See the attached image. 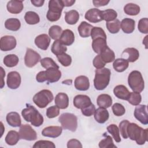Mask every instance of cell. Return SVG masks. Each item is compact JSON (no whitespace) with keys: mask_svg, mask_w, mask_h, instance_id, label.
Returning <instances> with one entry per match:
<instances>
[{"mask_svg":"<svg viewBox=\"0 0 148 148\" xmlns=\"http://www.w3.org/2000/svg\"><path fill=\"white\" fill-rule=\"evenodd\" d=\"M128 138L135 140L139 145L145 143L148 138V129H143L134 123H130L127 129Z\"/></svg>","mask_w":148,"mask_h":148,"instance_id":"cell-1","label":"cell"},{"mask_svg":"<svg viewBox=\"0 0 148 148\" xmlns=\"http://www.w3.org/2000/svg\"><path fill=\"white\" fill-rule=\"evenodd\" d=\"M21 115L26 121L30 122L32 125L36 127L40 126L44 121L43 116L34 106L30 105H28L26 108L23 109Z\"/></svg>","mask_w":148,"mask_h":148,"instance_id":"cell-2","label":"cell"},{"mask_svg":"<svg viewBox=\"0 0 148 148\" xmlns=\"http://www.w3.org/2000/svg\"><path fill=\"white\" fill-rule=\"evenodd\" d=\"M95 73L94 85L95 89L99 91L104 90L108 86L110 82V70L107 68H102L97 69Z\"/></svg>","mask_w":148,"mask_h":148,"instance_id":"cell-3","label":"cell"},{"mask_svg":"<svg viewBox=\"0 0 148 148\" xmlns=\"http://www.w3.org/2000/svg\"><path fill=\"white\" fill-rule=\"evenodd\" d=\"M64 6L62 0H50L49 2V10L46 17L50 21H58L61 16Z\"/></svg>","mask_w":148,"mask_h":148,"instance_id":"cell-4","label":"cell"},{"mask_svg":"<svg viewBox=\"0 0 148 148\" xmlns=\"http://www.w3.org/2000/svg\"><path fill=\"white\" fill-rule=\"evenodd\" d=\"M61 77V72L59 69L50 68L46 71L39 72L36 76V80L39 83L47 81L49 83L58 82Z\"/></svg>","mask_w":148,"mask_h":148,"instance_id":"cell-5","label":"cell"},{"mask_svg":"<svg viewBox=\"0 0 148 148\" xmlns=\"http://www.w3.org/2000/svg\"><path fill=\"white\" fill-rule=\"evenodd\" d=\"M128 83L134 92H141L145 88V82L141 73L138 71H133L128 75Z\"/></svg>","mask_w":148,"mask_h":148,"instance_id":"cell-6","label":"cell"},{"mask_svg":"<svg viewBox=\"0 0 148 148\" xmlns=\"http://www.w3.org/2000/svg\"><path fill=\"white\" fill-rule=\"evenodd\" d=\"M54 98L53 93L49 90H42L37 92L33 97V102L39 108H46Z\"/></svg>","mask_w":148,"mask_h":148,"instance_id":"cell-7","label":"cell"},{"mask_svg":"<svg viewBox=\"0 0 148 148\" xmlns=\"http://www.w3.org/2000/svg\"><path fill=\"white\" fill-rule=\"evenodd\" d=\"M58 121L65 130L75 132L77 129V118L74 114L70 113H62L59 117Z\"/></svg>","mask_w":148,"mask_h":148,"instance_id":"cell-8","label":"cell"},{"mask_svg":"<svg viewBox=\"0 0 148 148\" xmlns=\"http://www.w3.org/2000/svg\"><path fill=\"white\" fill-rule=\"evenodd\" d=\"M19 135L20 139L32 141L36 140L37 134L36 131L28 124H23L20 127Z\"/></svg>","mask_w":148,"mask_h":148,"instance_id":"cell-9","label":"cell"},{"mask_svg":"<svg viewBox=\"0 0 148 148\" xmlns=\"http://www.w3.org/2000/svg\"><path fill=\"white\" fill-rule=\"evenodd\" d=\"M41 60L40 56L34 50L27 48L26 53L24 57V63L26 66L32 68L37 64Z\"/></svg>","mask_w":148,"mask_h":148,"instance_id":"cell-10","label":"cell"},{"mask_svg":"<svg viewBox=\"0 0 148 148\" xmlns=\"http://www.w3.org/2000/svg\"><path fill=\"white\" fill-rule=\"evenodd\" d=\"M134 114L136 119L140 121L142 124L147 125L148 124V113L146 105H137L135 108Z\"/></svg>","mask_w":148,"mask_h":148,"instance_id":"cell-11","label":"cell"},{"mask_svg":"<svg viewBox=\"0 0 148 148\" xmlns=\"http://www.w3.org/2000/svg\"><path fill=\"white\" fill-rule=\"evenodd\" d=\"M17 42L13 36L6 35L0 39V49L2 51H7L14 49L16 46Z\"/></svg>","mask_w":148,"mask_h":148,"instance_id":"cell-12","label":"cell"},{"mask_svg":"<svg viewBox=\"0 0 148 148\" xmlns=\"http://www.w3.org/2000/svg\"><path fill=\"white\" fill-rule=\"evenodd\" d=\"M21 76L16 71H12L8 73L6 79L8 87L10 89H17L21 84Z\"/></svg>","mask_w":148,"mask_h":148,"instance_id":"cell-13","label":"cell"},{"mask_svg":"<svg viewBox=\"0 0 148 148\" xmlns=\"http://www.w3.org/2000/svg\"><path fill=\"white\" fill-rule=\"evenodd\" d=\"M84 17L89 22L92 23H97L103 20L102 11L97 8H92L87 10Z\"/></svg>","mask_w":148,"mask_h":148,"instance_id":"cell-14","label":"cell"},{"mask_svg":"<svg viewBox=\"0 0 148 148\" xmlns=\"http://www.w3.org/2000/svg\"><path fill=\"white\" fill-rule=\"evenodd\" d=\"M92 103L90 97L86 95L79 94L76 95L73 98V105L77 109H83Z\"/></svg>","mask_w":148,"mask_h":148,"instance_id":"cell-15","label":"cell"},{"mask_svg":"<svg viewBox=\"0 0 148 148\" xmlns=\"http://www.w3.org/2000/svg\"><path fill=\"white\" fill-rule=\"evenodd\" d=\"M62 131L61 127L60 126H49L42 131V134L44 136L56 138L60 136Z\"/></svg>","mask_w":148,"mask_h":148,"instance_id":"cell-16","label":"cell"},{"mask_svg":"<svg viewBox=\"0 0 148 148\" xmlns=\"http://www.w3.org/2000/svg\"><path fill=\"white\" fill-rule=\"evenodd\" d=\"M50 43V38L45 34L37 36L35 39V45L43 50H46Z\"/></svg>","mask_w":148,"mask_h":148,"instance_id":"cell-17","label":"cell"},{"mask_svg":"<svg viewBox=\"0 0 148 148\" xmlns=\"http://www.w3.org/2000/svg\"><path fill=\"white\" fill-rule=\"evenodd\" d=\"M76 89L79 91H86L90 87V82L88 78L83 75L77 76L74 82Z\"/></svg>","mask_w":148,"mask_h":148,"instance_id":"cell-18","label":"cell"},{"mask_svg":"<svg viewBox=\"0 0 148 148\" xmlns=\"http://www.w3.org/2000/svg\"><path fill=\"white\" fill-rule=\"evenodd\" d=\"M8 11L12 14H18L21 13L24 8L22 1L12 0L8 2L6 5Z\"/></svg>","mask_w":148,"mask_h":148,"instance_id":"cell-19","label":"cell"},{"mask_svg":"<svg viewBox=\"0 0 148 148\" xmlns=\"http://www.w3.org/2000/svg\"><path fill=\"white\" fill-rule=\"evenodd\" d=\"M130 92L128 88L124 85H117L113 89L114 95L118 98L123 100H128L130 96Z\"/></svg>","mask_w":148,"mask_h":148,"instance_id":"cell-20","label":"cell"},{"mask_svg":"<svg viewBox=\"0 0 148 148\" xmlns=\"http://www.w3.org/2000/svg\"><path fill=\"white\" fill-rule=\"evenodd\" d=\"M6 120L8 124L13 127H18L21 125L20 116L17 112H11L7 114Z\"/></svg>","mask_w":148,"mask_h":148,"instance_id":"cell-21","label":"cell"},{"mask_svg":"<svg viewBox=\"0 0 148 148\" xmlns=\"http://www.w3.org/2000/svg\"><path fill=\"white\" fill-rule=\"evenodd\" d=\"M60 42L65 46H70L75 41V35L71 29H65L62 31L59 39Z\"/></svg>","mask_w":148,"mask_h":148,"instance_id":"cell-22","label":"cell"},{"mask_svg":"<svg viewBox=\"0 0 148 148\" xmlns=\"http://www.w3.org/2000/svg\"><path fill=\"white\" fill-rule=\"evenodd\" d=\"M54 103L60 109H65L69 105V97L66 94L60 92L56 96Z\"/></svg>","mask_w":148,"mask_h":148,"instance_id":"cell-23","label":"cell"},{"mask_svg":"<svg viewBox=\"0 0 148 148\" xmlns=\"http://www.w3.org/2000/svg\"><path fill=\"white\" fill-rule=\"evenodd\" d=\"M109 117V113L108 110L103 108H98L94 112L95 120L100 124L105 123Z\"/></svg>","mask_w":148,"mask_h":148,"instance_id":"cell-24","label":"cell"},{"mask_svg":"<svg viewBox=\"0 0 148 148\" xmlns=\"http://www.w3.org/2000/svg\"><path fill=\"white\" fill-rule=\"evenodd\" d=\"M91 46L94 52L98 54H99L108 46L106 39L102 38L95 39L92 40Z\"/></svg>","mask_w":148,"mask_h":148,"instance_id":"cell-25","label":"cell"},{"mask_svg":"<svg viewBox=\"0 0 148 148\" xmlns=\"http://www.w3.org/2000/svg\"><path fill=\"white\" fill-rule=\"evenodd\" d=\"M120 27L124 33L131 34L135 29V22L133 19L125 18L121 21Z\"/></svg>","mask_w":148,"mask_h":148,"instance_id":"cell-26","label":"cell"},{"mask_svg":"<svg viewBox=\"0 0 148 148\" xmlns=\"http://www.w3.org/2000/svg\"><path fill=\"white\" fill-rule=\"evenodd\" d=\"M97 103L99 107L106 109L111 106L112 104V98L109 94H102L98 97Z\"/></svg>","mask_w":148,"mask_h":148,"instance_id":"cell-27","label":"cell"},{"mask_svg":"<svg viewBox=\"0 0 148 148\" xmlns=\"http://www.w3.org/2000/svg\"><path fill=\"white\" fill-rule=\"evenodd\" d=\"M93 27L92 25L86 21H82L79 25L77 30L81 37L88 38L91 35V32Z\"/></svg>","mask_w":148,"mask_h":148,"instance_id":"cell-28","label":"cell"},{"mask_svg":"<svg viewBox=\"0 0 148 148\" xmlns=\"http://www.w3.org/2000/svg\"><path fill=\"white\" fill-rule=\"evenodd\" d=\"M129 66V62L124 58H117L114 60L113 67L118 72H123L125 71Z\"/></svg>","mask_w":148,"mask_h":148,"instance_id":"cell-29","label":"cell"},{"mask_svg":"<svg viewBox=\"0 0 148 148\" xmlns=\"http://www.w3.org/2000/svg\"><path fill=\"white\" fill-rule=\"evenodd\" d=\"M79 19V14L75 10H71L65 12V20L66 23L70 25L75 24Z\"/></svg>","mask_w":148,"mask_h":148,"instance_id":"cell-30","label":"cell"},{"mask_svg":"<svg viewBox=\"0 0 148 148\" xmlns=\"http://www.w3.org/2000/svg\"><path fill=\"white\" fill-rule=\"evenodd\" d=\"M5 27L8 30L17 31L21 27V23L18 18H10L7 19L5 22Z\"/></svg>","mask_w":148,"mask_h":148,"instance_id":"cell-31","label":"cell"},{"mask_svg":"<svg viewBox=\"0 0 148 148\" xmlns=\"http://www.w3.org/2000/svg\"><path fill=\"white\" fill-rule=\"evenodd\" d=\"M100 54L101 59L106 64L110 63L115 60V54L114 51L107 46Z\"/></svg>","mask_w":148,"mask_h":148,"instance_id":"cell-32","label":"cell"},{"mask_svg":"<svg viewBox=\"0 0 148 148\" xmlns=\"http://www.w3.org/2000/svg\"><path fill=\"white\" fill-rule=\"evenodd\" d=\"M66 50H67L66 46L63 45L59 39L56 40L53 42L51 48V52L56 56H58L62 53H64L66 51Z\"/></svg>","mask_w":148,"mask_h":148,"instance_id":"cell-33","label":"cell"},{"mask_svg":"<svg viewBox=\"0 0 148 148\" xmlns=\"http://www.w3.org/2000/svg\"><path fill=\"white\" fill-rule=\"evenodd\" d=\"M20 137L19 133L14 130L9 131L6 137H5V142L6 143L10 146L15 145L20 140Z\"/></svg>","mask_w":148,"mask_h":148,"instance_id":"cell-34","label":"cell"},{"mask_svg":"<svg viewBox=\"0 0 148 148\" xmlns=\"http://www.w3.org/2000/svg\"><path fill=\"white\" fill-rule=\"evenodd\" d=\"M140 10V8L139 6L133 3H128L124 7V12L125 14L130 16L138 15L139 13Z\"/></svg>","mask_w":148,"mask_h":148,"instance_id":"cell-35","label":"cell"},{"mask_svg":"<svg viewBox=\"0 0 148 148\" xmlns=\"http://www.w3.org/2000/svg\"><path fill=\"white\" fill-rule=\"evenodd\" d=\"M24 19L26 23L30 25L36 24L40 21L39 15L36 12L32 11L26 12L24 16Z\"/></svg>","mask_w":148,"mask_h":148,"instance_id":"cell-36","label":"cell"},{"mask_svg":"<svg viewBox=\"0 0 148 148\" xmlns=\"http://www.w3.org/2000/svg\"><path fill=\"white\" fill-rule=\"evenodd\" d=\"M126 53L128 55V57L127 60L130 62H134L136 61L139 57V51L134 47H128L125 49L122 54Z\"/></svg>","mask_w":148,"mask_h":148,"instance_id":"cell-37","label":"cell"},{"mask_svg":"<svg viewBox=\"0 0 148 148\" xmlns=\"http://www.w3.org/2000/svg\"><path fill=\"white\" fill-rule=\"evenodd\" d=\"M19 61V58L15 54H8L4 58L3 62L7 67L12 68L16 66Z\"/></svg>","mask_w":148,"mask_h":148,"instance_id":"cell-38","label":"cell"},{"mask_svg":"<svg viewBox=\"0 0 148 148\" xmlns=\"http://www.w3.org/2000/svg\"><path fill=\"white\" fill-rule=\"evenodd\" d=\"M102 16L103 20H105L106 22H110L116 19L117 13L112 9H108L102 11Z\"/></svg>","mask_w":148,"mask_h":148,"instance_id":"cell-39","label":"cell"},{"mask_svg":"<svg viewBox=\"0 0 148 148\" xmlns=\"http://www.w3.org/2000/svg\"><path fill=\"white\" fill-rule=\"evenodd\" d=\"M62 29L59 25H54L51 26L49 29V35L51 39L54 40H58L60 39L61 34L62 32Z\"/></svg>","mask_w":148,"mask_h":148,"instance_id":"cell-40","label":"cell"},{"mask_svg":"<svg viewBox=\"0 0 148 148\" xmlns=\"http://www.w3.org/2000/svg\"><path fill=\"white\" fill-rule=\"evenodd\" d=\"M120 21L118 19H115L110 22H106V25L108 30L111 34H116L119 32L120 29Z\"/></svg>","mask_w":148,"mask_h":148,"instance_id":"cell-41","label":"cell"},{"mask_svg":"<svg viewBox=\"0 0 148 148\" xmlns=\"http://www.w3.org/2000/svg\"><path fill=\"white\" fill-rule=\"evenodd\" d=\"M107 130L108 131V132H109L113 136V139H114V140L117 142L119 143L121 142V138L120 136V132H119V128H118V127L114 124H110L109 126L107 127Z\"/></svg>","mask_w":148,"mask_h":148,"instance_id":"cell-42","label":"cell"},{"mask_svg":"<svg viewBox=\"0 0 148 148\" xmlns=\"http://www.w3.org/2000/svg\"><path fill=\"white\" fill-rule=\"evenodd\" d=\"M40 64L42 67L47 69L50 68H55L59 69L58 65L54 62V61L50 57H45L40 60Z\"/></svg>","mask_w":148,"mask_h":148,"instance_id":"cell-43","label":"cell"},{"mask_svg":"<svg viewBox=\"0 0 148 148\" xmlns=\"http://www.w3.org/2000/svg\"><path fill=\"white\" fill-rule=\"evenodd\" d=\"M98 145L100 148H117V146L113 143L112 138L109 135H107L104 139H102Z\"/></svg>","mask_w":148,"mask_h":148,"instance_id":"cell-44","label":"cell"},{"mask_svg":"<svg viewBox=\"0 0 148 148\" xmlns=\"http://www.w3.org/2000/svg\"><path fill=\"white\" fill-rule=\"evenodd\" d=\"M91 36L92 40L98 38H102L106 39V35L104 30L101 27H94L91 32Z\"/></svg>","mask_w":148,"mask_h":148,"instance_id":"cell-45","label":"cell"},{"mask_svg":"<svg viewBox=\"0 0 148 148\" xmlns=\"http://www.w3.org/2000/svg\"><path fill=\"white\" fill-rule=\"evenodd\" d=\"M57 58L60 64L64 66H68L72 63L71 57L65 53L57 56Z\"/></svg>","mask_w":148,"mask_h":148,"instance_id":"cell-46","label":"cell"},{"mask_svg":"<svg viewBox=\"0 0 148 148\" xmlns=\"http://www.w3.org/2000/svg\"><path fill=\"white\" fill-rule=\"evenodd\" d=\"M127 101L132 105L137 106L141 102L142 96L140 93L133 91L130 92V96Z\"/></svg>","mask_w":148,"mask_h":148,"instance_id":"cell-47","label":"cell"},{"mask_svg":"<svg viewBox=\"0 0 148 148\" xmlns=\"http://www.w3.org/2000/svg\"><path fill=\"white\" fill-rule=\"evenodd\" d=\"M33 148H55L56 145L53 142L40 140L36 142L32 146Z\"/></svg>","mask_w":148,"mask_h":148,"instance_id":"cell-48","label":"cell"},{"mask_svg":"<svg viewBox=\"0 0 148 148\" xmlns=\"http://www.w3.org/2000/svg\"><path fill=\"white\" fill-rule=\"evenodd\" d=\"M112 109L113 114L116 116H121L125 113V108L119 103H114L112 107Z\"/></svg>","mask_w":148,"mask_h":148,"instance_id":"cell-49","label":"cell"},{"mask_svg":"<svg viewBox=\"0 0 148 148\" xmlns=\"http://www.w3.org/2000/svg\"><path fill=\"white\" fill-rule=\"evenodd\" d=\"M138 28L140 32L147 34L148 33V18L146 17L141 18L138 22Z\"/></svg>","mask_w":148,"mask_h":148,"instance_id":"cell-50","label":"cell"},{"mask_svg":"<svg viewBox=\"0 0 148 148\" xmlns=\"http://www.w3.org/2000/svg\"><path fill=\"white\" fill-rule=\"evenodd\" d=\"M60 114V108L56 105L51 106L48 108L46 110V116L49 119H52L57 117Z\"/></svg>","mask_w":148,"mask_h":148,"instance_id":"cell-51","label":"cell"},{"mask_svg":"<svg viewBox=\"0 0 148 148\" xmlns=\"http://www.w3.org/2000/svg\"><path fill=\"white\" fill-rule=\"evenodd\" d=\"M130 122L128 120H124L121 121L119 124V130L120 131V133L121 136L124 139H127L128 138V135L127 132V126L129 124Z\"/></svg>","mask_w":148,"mask_h":148,"instance_id":"cell-52","label":"cell"},{"mask_svg":"<svg viewBox=\"0 0 148 148\" xmlns=\"http://www.w3.org/2000/svg\"><path fill=\"white\" fill-rule=\"evenodd\" d=\"M82 114L87 117H90L94 114L95 111V106L93 103H91L90 105L87 107L81 109Z\"/></svg>","mask_w":148,"mask_h":148,"instance_id":"cell-53","label":"cell"},{"mask_svg":"<svg viewBox=\"0 0 148 148\" xmlns=\"http://www.w3.org/2000/svg\"><path fill=\"white\" fill-rule=\"evenodd\" d=\"M92 64L97 69H101L104 68L105 65H106V63L103 62V61L101 59L100 54H98L94 57L92 61Z\"/></svg>","mask_w":148,"mask_h":148,"instance_id":"cell-54","label":"cell"},{"mask_svg":"<svg viewBox=\"0 0 148 148\" xmlns=\"http://www.w3.org/2000/svg\"><path fill=\"white\" fill-rule=\"evenodd\" d=\"M66 146L68 148H82L83 147L81 142L76 139H72L69 140L67 143Z\"/></svg>","mask_w":148,"mask_h":148,"instance_id":"cell-55","label":"cell"},{"mask_svg":"<svg viewBox=\"0 0 148 148\" xmlns=\"http://www.w3.org/2000/svg\"><path fill=\"white\" fill-rule=\"evenodd\" d=\"M109 1H105V0H93L92 3L95 7H101L103 6L107 5L109 3Z\"/></svg>","mask_w":148,"mask_h":148,"instance_id":"cell-56","label":"cell"},{"mask_svg":"<svg viewBox=\"0 0 148 148\" xmlns=\"http://www.w3.org/2000/svg\"><path fill=\"white\" fill-rule=\"evenodd\" d=\"M31 2L34 5V6L36 7H40L42 6L45 3V1L43 0H31Z\"/></svg>","mask_w":148,"mask_h":148,"instance_id":"cell-57","label":"cell"},{"mask_svg":"<svg viewBox=\"0 0 148 148\" xmlns=\"http://www.w3.org/2000/svg\"><path fill=\"white\" fill-rule=\"evenodd\" d=\"M62 3L64 4V6L65 7H69L72 6L75 2V0H62Z\"/></svg>","mask_w":148,"mask_h":148,"instance_id":"cell-58","label":"cell"},{"mask_svg":"<svg viewBox=\"0 0 148 148\" xmlns=\"http://www.w3.org/2000/svg\"><path fill=\"white\" fill-rule=\"evenodd\" d=\"M1 77H2V81H1V88H3L4 86V82H3V77L5 76V72L4 71L2 67H1Z\"/></svg>","mask_w":148,"mask_h":148,"instance_id":"cell-59","label":"cell"}]
</instances>
